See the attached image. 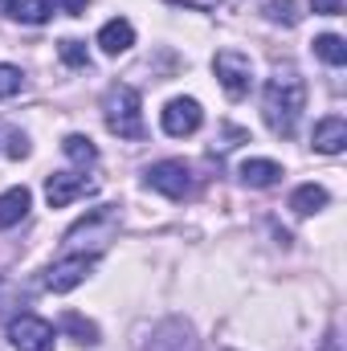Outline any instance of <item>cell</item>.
Masks as SVG:
<instances>
[{"label":"cell","instance_id":"obj_12","mask_svg":"<svg viewBox=\"0 0 347 351\" xmlns=\"http://www.w3.org/2000/svg\"><path fill=\"white\" fill-rule=\"evenodd\" d=\"M29 204H33V192H29L25 184H21V188L0 192V229L21 225V221H25V213H29Z\"/></svg>","mask_w":347,"mask_h":351},{"label":"cell","instance_id":"obj_26","mask_svg":"<svg viewBox=\"0 0 347 351\" xmlns=\"http://www.w3.org/2000/svg\"><path fill=\"white\" fill-rule=\"evenodd\" d=\"M319 351H344V343H339V335H335V331H331V335H327V339H323V348Z\"/></svg>","mask_w":347,"mask_h":351},{"label":"cell","instance_id":"obj_2","mask_svg":"<svg viewBox=\"0 0 347 351\" xmlns=\"http://www.w3.org/2000/svg\"><path fill=\"white\" fill-rule=\"evenodd\" d=\"M102 119H106V131L119 135V139H143V102H139V90L127 86V82H115L102 94Z\"/></svg>","mask_w":347,"mask_h":351},{"label":"cell","instance_id":"obj_3","mask_svg":"<svg viewBox=\"0 0 347 351\" xmlns=\"http://www.w3.org/2000/svg\"><path fill=\"white\" fill-rule=\"evenodd\" d=\"M115 229H119V217H115L110 208H94L90 217H82V221L66 233V250H70V254H82L86 241H90V254L98 258V250L115 237Z\"/></svg>","mask_w":347,"mask_h":351},{"label":"cell","instance_id":"obj_7","mask_svg":"<svg viewBox=\"0 0 347 351\" xmlns=\"http://www.w3.org/2000/svg\"><path fill=\"white\" fill-rule=\"evenodd\" d=\"M147 188L164 192L168 200H184L192 192V172H188L184 160H160V164L147 168Z\"/></svg>","mask_w":347,"mask_h":351},{"label":"cell","instance_id":"obj_9","mask_svg":"<svg viewBox=\"0 0 347 351\" xmlns=\"http://www.w3.org/2000/svg\"><path fill=\"white\" fill-rule=\"evenodd\" d=\"M94 192V184L82 180V176L74 172H53L45 180V200H49V208H66V204H74L78 196H90Z\"/></svg>","mask_w":347,"mask_h":351},{"label":"cell","instance_id":"obj_8","mask_svg":"<svg viewBox=\"0 0 347 351\" xmlns=\"http://www.w3.org/2000/svg\"><path fill=\"white\" fill-rule=\"evenodd\" d=\"M160 123H164V131H168V135L184 139V135H196V131H200L204 110H200V102H196V98H172V102L164 106Z\"/></svg>","mask_w":347,"mask_h":351},{"label":"cell","instance_id":"obj_23","mask_svg":"<svg viewBox=\"0 0 347 351\" xmlns=\"http://www.w3.org/2000/svg\"><path fill=\"white\" fill-rule=\"evenodd\" d=\"M311 8H315L319 16H339V12H344V0H311Z\"/></svg>","mask_w":347,"mask_h":351},{"label":"cell","instance_id":"obj_15","mask_svg":"<svg viewBox=\"0 0 347 351\" xmlns=\"http://www.w3.org/2000/svg\"><path fill=\"white\" fill-rule=\"evenodd\" d=\"M290 208H294L298 217H311V213L327 208V188H319V184H302V188H294Z\"/></svg>","mask_w":347,"mask_h":351},{"label":"cell","instance_id":"obj_11","mask_svg":"<svg viewBox=\"0 0 347 351\" xmlns=\"http://www.w3.org/2000/svg\"><path fill=\"white\" fill-rule=\"evenodd\" d=\"M98 45H102V53H110V58L127 53V49L135 45V25H131L127 16H115V21H106V25L98 29Z\"/></svg>","mask_w":347,"mask_h":351},{"label":"cell","instance_id":"obj_20","mask_svg":"<svg viewBox=\"0 0 347 351\" xmlns=\"http://www.w3.org/2000/svg\"><path fill=\"white\" fill-rule=\"evenodd\" d=\"M58 53H62V62L66 66H74V70H82V66H90V53L82 41H74V37H66L62 45H58Z\"/></svg>","mask_w":347,"mask_h":351},{"label":"cell","instance_id":"obj_6","mask_svg":"<svg viewBox=\"0 0 347 351\" xmlns=\"http://www.w3.org/2000/svg\"><path fill=\"white\" fill-rule=\"evenodd\" d=\"M94 254H66L62 262H53L45 269V290H53V294H66V290H74V286H82L86 282V274L94 269Z\"/></svg>","mask_w":347,"mask_h":351},{"label":"cell","instance_id":"obj_5","mask_svg":"<svg viewBox=\"0 0 347 351\" xmlns=\"http://www.w3.org/2000/svg\"><path fill=\"white\" fill-rule=\"evenodd\" d=\"M8 339L16 351H53V323L37 319V315H16L8 323Z\"/></svg>","mask_w":347,"mask_h":351},{"label":"cell","instance_id":"obj_25","mask_svg":"<svg viewBox=\"0 0 347 351\" xmlns=\"http://www.w3.org/2000/svg\"><path fill=\"white\" fill-rule=\"evenodd\" d=\"M176 4H184V8H196V12H208V8H217V0H176Z\"/></svg>","mask_w":347,"mask_h":351},{"label":"cell","instance_id":"obj_17","mask_svg":"<svg viewBox=\"0 0 347 351\" xmlns=\"http://www.w3.org/2000/svg\"><path fill=\"white\" fill-rule=\"evenodd\" d=\"M62 152H66L74 164H94V160H98V147L90 143L86 135H66V139H62Z\"/></svg>","mask_w":347,"mask_h":351},{"label":"cell","instance_id":"obj_22","mask_svg":"<svg viewBox=\"0 0 347 351\" xmlns=\"http://www.w3.org/2000/svg\"><path fill=\"white\" fill-rule=\"evenodd\" d=\"M8 156H12V160H25V156H29V139L12 131V135H8Z\"/></svg>","mask_w":347,"mask_h":351},{"label":"cell","instance_id":"obj_21","mask_svg":"<svg viewBox=\"0 0 347 351\" xmlns=\"http://www.w3.org/2000/svg\"><path fill=\"white\" fill-rule=\"evenodd\" d=\"M21 86H25V74H21L16 66H0V98L21 94Z\"/></svg>","mask_w":347,"mask_h":351},{"label":"cell","instance_id":"obj_1","mask_svg":"<svg viewBox=\"0 0 347 351\" xmlns=\"http://www.w3.org/2000/svg\"><path fill=\"white\" fill-rule=\"evenodd\" d=\"M307 110V82L298 70H274V78L265 82L261 94V114L270 123L274 135L290 139L298 131V114Z\"/></svg>","mask_w":347,"mask_h":351},{"label":"cell","instance_id":"obj_13","mask_svg":"<svg viewBox=\"0 0 347 351\" xmlns=\"http://www.w3.org/2000/svg\"><path fill=\"white\" fill-rule=\"evenodd\" d=\"M237 176H241L246 188H270V184H278L282 168H278L274 160H246V164L237 168Z\"/></svg>","mask_w":347,"mask_h":351},{"label":"cell","instance_id":"obj_19","mask_svg":"<svg viewBox=\"0 0 347 351\" xmlns=\"http://www.w3.org/2000/svg\"><path fill=\"white\" fill-rule=\"evenodd\" d=\"M265 16L274 21V25H298V8H294V0H270L265 4Z\"/></svg>","mask_w":347,"mask_h":351},{"label":"cell","instance_id":"obj_16","mask_svg":"<svg viewBox=\"0 0 347 351\" xmlns=\"http://www.w3.org/2000/svg\"><path fill=\"white\" fill-rule=\"evenodd\" d=\"M315 53H319L327 66H344L347 62V41L335 37V33H323V37H315Z\"/></svg>","mask_w":347,"mask_h":351},{"label":"cell","instance_id":"obj_14","mask_svg":"<svg viewBox=\"0 0 347 351\" xmlns=\"http://www.w3.org/2000/svg\"><path fill=\"white\" fill-rule=\"evenodd\" d=\"M4 12L12 21H25V25H45L49 12H53V4L49 0H4Z\"/></svg>","mask_w":347,"mask_h":351},{"label":"cell","instance_id":"obj_10","mask_svg":"<svg viewBox=\"0 0 347 351\" xmlns=\"http://www.w3.org/2000/svg\"><path fill=\"white\" fill-rule=\"evenodd\" d=\"M311 143H315V152H323V156H339V152L347 147V123L339 119V114L319 119V123H315Z\"/></svg>","mask_w":347,"mask_h":351},{"label":"cell","instance_id":"obj_18","mask_svg":"<svg viewBox=\"0 0 347 351\" xmlns=\"http://www.w3.org/2000/svg\"><path fill=\"white\" fill-rule=\"evenodd\" d=\"M62 327H66V331H70V335H74L78 343H90V348L98 343V327H94L90 319H82V315H74V311H70V315L62 319Z\"/></svg>","mask_w":347,"mask_h":351},{"label":"cell","instance_id":"obj_4","mask_svg":"<svg viewBox=\"0 0 347 351\" xmlns=\"http://www.w3.org/2000/svg\"><path fill=\"white\" fill-rule=\"evenodd\" d=\"M213 70H217V82L225 86L229 98H246L250 86H254V62L246 53H237V49H221L213 58Z\"/></svg>","mask_w":347,"mask_h":351},{"label":"cell","instance_id":"obj_24","mask_svg":"<svg viewBox=\"0 0 347 351\" xmlns=\"http://www.w3.org/2000/svg\"><path fill=\"white\" fill-rule=\"evenodd\" d=\"M58 4H62V12H70V16H82L90 0H58Z\"/></svg>","mask_w":347,"mask_h":351}]
</instances>
